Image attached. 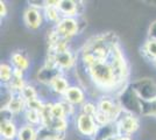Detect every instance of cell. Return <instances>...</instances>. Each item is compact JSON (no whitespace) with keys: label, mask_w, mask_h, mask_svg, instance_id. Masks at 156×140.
<instances>
[{"label":"cell","mask_w":156,"mask_h":140,"mask_svg":"<svg viewBox=\"0 0 156 140\" xmlns=\"http://www.w3.org/2000/svg\"><path fill=\"white\" fill-rule=\"evenodd\" d=\"M84 74L96 89L113 96H119L130 83L128 63L120 46L114 47L107 60L84 68Z\"/></svg>","instance_id":"cell-1"},{"label":"cell","mask_w":156,"mask_h":140,"mask_svg":"<svg viewBox=\"0 0 156 140\" xmlns=\"http://www.w3.org/2000/svg\"><path fill=\"white\" fill-rule=\"evenodd\" d=\"M117 46H119L117 34L112 32L98 34L85 42L79 50L78 60L83 68H89L97 62L107 60L114 47Z\"/></svg>","instance_id":"cell-2"},{"label":"cell","mask_w":156,"mask_h":140,"mask_svg":"<svg viewBox=\"0 0 156 140\" xmlns=\"http://www.w3.org/2000/svg\"><path fill=\"white\" fill-rule=\"evenodd\" d=\"M133 92L143 102H151L156 99V81L150 77H142L129 83Z\"/></svg>","instance_id":"cell-3"},{"label":"cell","mask_w":156,"mask_h":140,"mask_svg":"<svg viewBox=\"0 0 156 140\" xmlns=\"http://www.w3.org/2000/svg\"><path fill=\"white\" fill-rule=\"evenodd\" d=\"M97 107L99 111L108 114L112 121H118V119L124 113V110L120 105L117 96L108 95V93H103L97 99Z\"/></svg>","instance_id":"cell-4"},{"label":"cell","mask_w":156,"mask_h":140,"mask_svg":"<svg viewBox=\"0 0 156 140\" xmlns=\"http://www.w3.org/2000/svg\"><path fill=\"white\" fill-rule=\"evenodd\" d=\"M117 97L125 112L136 114L139 117H141V100L139 99V97L133 92V90L129 88V85Z\"/></svg>","instance_id":"cell-5"},{"label":"cell","mask_w":156,"mask_h":140,"mask_svg":"<svg viewBox=\"0 0 156 140\" xmlns=\"http://www.w3.org/2000/svg\"><path fill=\"white\" fill-rule=\"evenodd\" d=\"M75 126L77 132L83 137L92 139L97 133L99 126L97 125L96 120L92 116H87L78 111L75 117Z\"/></svg>","instance_id":"cell-6"},{"label":"cell","mask_w":156,"mask_h":140,"mask_svg":"<svg viewBox=\"0 0 156 140\" xmlns=\"http://www.w3.org/2000/svg\"><path fill=\"white\" fill-rule=\"evenodd\" d=\"M118 125V130L120 135H129L133 137V134H135L139 131V128L141 126L140 124V118L139 116L133 113L125 112L121 114V117L115 121Z\"/></svg>","instance_id":"cell-7"},{"label":"cell","mask_w":156,"mask_h":140,"mask_svg":"<svg viewBox=\"0 0 156 140\" xmlns=\"http://www.w3.org/2000/svg\"><path fill=\"white\" fill-rule=\"evenodd\" d=\"M54 31L64 40H71L73 36L80 34L78 18H62L56 26H54Z\"/></svg>","instance_id":"cell-8"},{"label":"cell","mask_w":156,"mask_h":140,"mask_svg":"<svg viewBox=\"0 0 156 140\" xmlns=\"http://www.w3.org/2000/svg\"><path fill=\"white\" fill-rule=\"evenodd\" d=\"M48 56H50L55 61V64L57 66V68H59L63 73L69 71L77 66L78 61V54H76L75 52H72L71 49H68L64 52H61L57 54H47Z\"/></svg>","instance_id":"cell-9"},{"label":"cell","mask_w":156,"mask_h":140,"mask_svg":"<svg viewBox=\"0 0 156 140\" xmlns=\"http://www.w3.org/2000/svg\"><path fill=\"white\" fill-rule=\"evenodd\" d=\"M83 2L75 0H58L59 13L63 18H78L83 15Z\"/></svg>","instance_id":"cell-10"},{"label":"cell","mask_w":156,"mask_h":140,"mask_svg":"<svg viewBox=\"0 0 156 140\" xmlns=\"http://www.w3.org/2000/svg\"><path fill=\"white\" fill-rule=\"evenodd\" d=\"M22 19H23L25 26L28 29H30V31H37L42 26L44 16H43V12L41 9L28 6L25 9V12H23Z\"/></svg>","instance_id":"cell-11"},{"label":"cell","mask_w":156,"mask_h":140,"mask_svg":"<svg viewBox=\"0 0 156 140\" xmlns=\"http://www.w3.org/2000/svg\"><path fill=\"white\" fill-rule=\"evenodd\" d=\"M63 71L57 67H54V66H48V64H44L40 68L36 73V80L40 84L42 85H46V87H49L52 83V81L55 78H57L58 76L63 75Z\"/></svg>","instance_id":"cell-12"},{"label":"cell","mask_w":156,"mask_h":140,"mask_svg":"<svg viewBox=\"0 0 156 140\" xmlns=\"http://www.w3.org/2000/svg\"><path fill=\"white\" fill-rule=\"evenodd\" d=\"M62 99L69 102L73 106H82L86 102V92L82 87L79 85H70L68 91L62 97Z\"/></svg>","instance_id":"cell-13"},{"label":"cell","mask_w":156,"mask_h":140,"mask_svg":"<svg viewBox=\"0 0 156 140\" xmlns=\"http://www.w3.org/2000/svg\"><path fill=\"white\" fill-rule=\"evenodd\" d=\"M1 109H6L14 117H18L19 114H23L26 111V100L23 99L20 92H12L8 103Z\"/></svg>","instance_id":"cell-14"},{"label":"cell","mask_w":156,"mask_h":140,"mask_svg":"<svg viewBox=\"0 0 156 140\" xmlns=\"http://www.w3.org/2000/svg\"><path fill=\"white\" fill-rule=\"evenodd\" d=\"M19 127L15 119H1L0 121V135L1 140H16Z\"/></svg>","instance_id":"cell-15"},{"label":"cell","mask_w":156,"mask_h":140,"mask_svg":"<svg viewBox=\"0 0 156 140\" xmlns=\"http://www.w3.org/2000/svg\"><path fill=\"white\" fill-rule=\"evenodd\" d=\"M9 63L12 64V67L14 69L22 70L25 73L30 67V61L28 59L27 54L23 50H20V49L12 52L11 56H9Z\"/></svg>","instance_id":"cell-16"},{"label":"cell","mask_w":156,"mask_h":140,"mask_svg":"<svg viewBox=\"0 0 156 140\" xmlns=\"http://www.w3.org/2000/svg\"><path fill=\"white\" fill-rule=\"evenodd\" d=\"M119 135H120V133H119V130H118L117 123L112 121L107 125L99 126L96 135L91 140H106L111 139V138H117Z\"/></svg>","instance_id":"cell-17"},{"label":"cell","mask_w":156,"mask_h":140,"mask_svg":"<svg viewBox=\"0 0 156 140\" xmlns=\"http://www.w3.org/2000/svg\"><path fill=\"white\" fill-rule=\"evenodd\" d=\"M69 88H70V83L66 78V76L63 74V75H61L57 78H55L52 81V83L48 87V89H49L50 92H52L56 96H59L62 98L65 95V92L68 91Z\"/></svg>","instance_id":"cell-18"},{"label":"cell","mask_w":156,"mask_h":140,"mask_svg":"<svg viewBox=\"0 0 156 140\" xmlns=\"http://www.w3.org/2000/svg\"><path fill=\"white\" fill-rule=\"evenodd\" d=\"M65 137H66V133L64 132H58L54 128L46 126L39 127L37 140H64Z\"/></svg>","instance_id":"cell-19"},{"label":"cell","mask_w":156,"mask_h":140,"mask_svg":"<svg viewBox=\"0 0 156 140\" xmlns=\"http://www.w3.org/2000/svg\"><path fill=\"white\" fill-rule=\"evenodd\" d=\"M37 134H39V127L25 123L19 127L16 140H37Z\"/></svg>","instance_id":"cell-20"},{"label":"cell","mask_w":156,"mask_h":140,"mask_svg":"<svg viewBox=\"0 0 156 140\" xmlns=\"http://www.w3.org/2000/svg\"><path fill=\"white\" fill-rule=\"evenodd\" d=\"M14 77V68L9 62H1L0 64V81L1 85H7Z\"/></svg>","instance_id":"cell-21"},{"label":"cell","mask_w":156,"mask_h":140,"mask_svg":"<svg viewBox=\"0 0 156 140\" xmlns=\"http://www.w3.org/2000/svg\"><path fill=\"white\" fill-rule=\"evenodd\" d=\"M43 16L49 23H52L54 26H56L59 21L62 20V14L59 13L57 6H46L43 8Z\"/></svg>","instance_id":"cell-22"},{"label":"cell","mask_w":156,"mask_h":140,"mask_svg":"<svg viewBox=\"0 0 156 140\" xmlns=\"http://www.w3.org/2000/svg\"><path fill=\"white\" fill-rule=\"evenodd\" d=\"M143 56L149 61H153L156 59V40H151V39H147L143 43L142 48H141Z\"/></svg>","instance_id":"cell-23"},{"label":"cell","mask_w":156,"mask_h":140,"mask_svg":"<svg viewBox=\"0 0 156 140\" xmlns=\"http://www.w3.org/2000/svg\"><path fill=\"white\" fill-rule=\"evenodd\" d=\"M27 84V81L26 77H18V76H14L13 80L11 81L7 85H5L4 88H6L8 91L11 92H20L23 90V88L26 87Z\"/></svg>","instance_id":"cell-24"},{"label":"cell","mask_w":156,"mask_h":140,"mask_svg":"<svg viewBox=\"0 0 156 140\" xmlns=\"http://www.w3.org/2000/svg\"><path fill=\"white\" fill-rule=\"evenodd\" d=\"M23 119H25L26 124H29V125L36 127L41 126V112L26 109V111L23 112Z\"/></svg>","instance_id":"cell-25"},{"label":"cell","mask_w":156,"mask_h":140,"mask_svg":"<svg viewBox=\"0 0 156 140\" xmlns=\"http://www.w3.org/2000/svg\"><path fill=\"white\" fill-rule=\"evenodd\" d=\"M46 127H50V128H54L58 132L66 133L68 127H69V119H66V118H51V120L49 121V124Z\"/></svg>","instance_id":"cell-26"},{"label":"cell","mask_w":156,"mask_h":140,"mask_svg":"<svg viewBox=\"0 0 156 140\" xmlns=\"http://www.w3.org/2000/svg\"><path fill=\"white\" fill-rule=\"evenodd\" d=\"M141 117L156 118V99L151 100V102H143V100H141Z\"/></svg>","instance_id":"cell-27"},{"label":"cell","mask_w":156,"mask_h":140,"mask_svg":"<svg viewBox=\"0 0 156 140\" xmlns=\"http://www.w3.org/2000/svg\"><path fill=\"white\" fill-rule=\"evenodd\" d=\"M21 96L23 97V99L26 100V102L40 98L39 90L36 89V87H34V85L30 84V83H28L26 87L23 88V90L21 91Z\"/></svg>","instance_id":"cell-28"},{"label":"cell","mask_w":156,"mask_h":140,"mask_svg":"<svg viewBox=\"0 0 156 140\" xmlns=\"http://www.w3.org/2000/svg\"><path fill=\"white\" fill-rule=\"evenodd\" d=\"M97 111H98L97 103L93 102V100L87 99L82 106L79 107V112H82V113H84V114H87V116H92V117L97 113Z\"/></svg>","instance_id":"cell-29"},{"label":"cell","mask_w":156,"mask_h":140,"mask_svg":"<svg viewBox=\"0 0 156 140\" xmlns=\"http://www.w3.org/2000/svg\"><path fill=\"white\" fill-rule=\"evenodd\" d=\"M51 116L52 118H66L65 117V112L63 105H62V102L57 100V102H54L51 106ZM68 119V118H66Z\"/></svg>","instance_id":"cell-30"},{"label":"cell","mask_w":156,"mask_h":140,"mask_svg":"<svg viewBox=\"0 0 156 140\" xmlns=\"http://www.w3.org/2000/svg\"><path fill=\"white\" fill-rule=\"evenodd\" d=\"M44 104L46 102L41 99V98H36V99L29 100V102H26V109L28 110H34V111H37V112H41L44 107Z\"/></svg>","instance_id":"cell-31"},{"label":"cell","mask_w":156,"mask_h":140,"mask_svg":"<svg viewBox=\"0 0 156 140\" xmlns=\"http://www.w3.org/2000/svg\"><path fill=\"white\" fill-rule=\"evenodd\" d=\"M93 118L96 120L98 126H104V125H107V124L112 123L110 116L104 113V112H101V111H99V110L97 111V113L93 116Z\"/></svg>","instance_id":"cell-32"},{"label":"cell","mask_w":156,"mask_h":140,"mask_svg":"<svg viewBox=\"0 0 156 140\" xmlns=\"http://www.w3.org/2000/svg\"><path fill=\"white\" fill-rule=\"evenodd\" d=\"M61 102H62V105H63V109H64V112H65V117L69 119V118H71V117H76V106H73L72 104H70L69 102H66V100L62 99L61 98Z\"/></svg>","instance_id":"cell-33"},{"label":"cell","mask_w":156,"mask_h":140,"mask_svg":"<svg viewBox=\"0 0 156 140\" xmlns=\"http://www.w3.org/2000/svg\"><path fill=\"white\" fill-rule=\"evenodd\" d=\"M148 39L156 40V20L151 21V23L148 27Z\"/></svg>","instance_id":"cell-34"},{"label":"cell","mask_w":156,"mask_h":140,"mask_svg":"<svg viewBox=\"0 0 156 140\" xmlns=\"http://www.w3.org/2000/svg\"><path fill=\"white\" fill-rule=\"evenodd\" d=\"M28 6L30 7H34V8H37V9H41V11H43V8L46 7L44 5V0H42V1H35V0H30V1H28Z\"/></svg>","instance_id":"cell-35"},{"label":"cell","mask_w":156,"mask_h":140,"mask_svg":"<svg viewBox=\"0 0 156 140\" xmlns=\"http://www.w3.org/2000/svg\"><path fill=\"white\" fill-rule=\"evenodd\" d=\"M8 13V9H7V5L5 1H0V16L1 18H5Z\"/></svg>","instance_id":"cell-36"},{"label":"cell","mask_w":156,"mask_h":140,"mask_svg":"<svg viewBox=\"0 0 156 140\" xmlns=\"http://www.w3.org/2000/svg\"><path fill=\"white\" fill-rule=\"evenodd\" d=\"M115 140H133V137H129V135H119Z\"/></svg>","instance_id":"cell-37"},{"label":"cell","mask_w":156,"mask_h":140,"mask_svg":"<svg viewBox=\"0 0 156 140\" xmlns=\"http://www.w3.org/2000/svg\"><path fill=\"white\" fill-rule=\"evenodd\" d=\"M151 63H153V66H154V67L156 68V59H155V60H153V61H151Z\"/></svg>","instance_id":"cell-38"}]
</instances>
